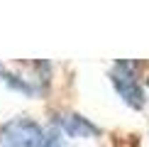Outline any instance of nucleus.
<instances>
[{
  "instance_id": "f257e3e1",
  "label": "nucleus",
  "mask_w": 149,
  "mask_h": 147,
  "mask_svg": "<svg viewBox=\"0 0 149 147\" xmlns=\"http://www.w3.org/2000/svg\"><path fill=\"white\" fill-rule=\"evenodd\" d=\"M52 64L49 61H22V64H0V78L15 91L27 96H39L47 91Z\"/></svg>"
},
{
  "instance_id": "f03ea898",
  "label": "nucleus",
  "mask_w": 149,
  "mask_h": 147,
  "mask_svg": "<svg viewBox=\"0 0 149 147\" xmlns=\"http://www.w3.org/2000/svg\"><path fill=\"white\" fill-rule=\"evenodd\" d=\"M44 127L32 118H12L0 125V147H44Z\"/></svg>"
},
{
  "instance_id": "7ed1b4c3",
  "label": "nucleus",
  "mask_w": 149,
  "mask_h": 147,
  "mask_svg": "<svg viewBox=\"0 0 149 147\" xmlns=\"http://www.w3.org/2000/svg\"><path fill=\"white\" fill-rule=\"evenodd\" d=\"M137 69H139V64L122 59V61H115L113 71H110V81H113L117 96H120L130 108H134V110L144 108V103H147L144 91H142V86H139Z\"/></svg>"
},
{
  "instance_id": "20e7f679",
  "label": "nucleus",
  "mask_w": 149,
  "mask_h": 147,
  "mask_svg": "<svg viewBox=\"0 0 149 147\" xmlns=\"http://www.w3.org/2000/svg\"><path fill=\"white\" fill-rule=\"evenodd\" d=\"M56 127L66 137H93V135H100V127L93 120L83 118L81 113H56Z\"/></svg>"
},
{
  "instance_id": "39448f33",
  "label": "nucleus",
  "mask_w": 149,
  "mask_h": 147,
  "mask_svg": "<svg viewBox=\"0 0 149 147\" xmlns=\"http://www.w3.org/2000/svg\"><path fill=\"white\" fill-rule=\"evenodd\" d=\"M44 147H69L64 142V137H61L59 132H52V135H47V142H44Z\"/></svg>"
},
{
  "instance_id": "423d86ee",
  "label": "nucleus",
  "mask_w": 149,
  "mask_h": 147,
  "mask_svg": "<svg viewBox=\"0 0 149 147\" xmlns=\"http://www.w3.org/2000/svg\"><path fill=\"white\" fill-rule=\"evenodd\" d=\"M147 83H149V78H147Z\"/></svg>"
}]
</instances>
